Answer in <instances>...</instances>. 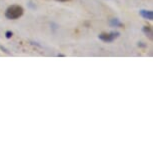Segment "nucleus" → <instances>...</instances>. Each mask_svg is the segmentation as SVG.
I'll use <instances>...</instances> for the list:
<instances>
[{"label":"nucleus","instance_id":"nucleus-8","mask_svg":"<svg viewBox=\"0 0 153 153\" xmlns=\"http://www.w3.org/2000/svg\"><path fill=\"white\" fill-rule=\"evenodd\" d=\"M55 1H57V2H68V1H70V0H55Z\"/></svg>","mask_w":153,"mask_h":153},{"label":"nucleus","instance_id":"nucleus-3","mask_svg":"<svg viewBox=\"0 0 153 153\" xmlns=\"http://www.w3.org/2000/svg\"><path fill=\"white\" fill-rule=\"evenodd\" d=\"M139 14L141 15V17L146 20H153V12L151 10H145V9H142L139 11Z\"/></svg>","mask_w":153,"mask_h":153},{"label":"nucleus","instance_id":"nucleus-6","mask_svg":"<svg viewBox=\"0 0 153 153\" xmlns=\"http://www.w3.org/2000/svg\"><path fill=\"white\" fill-rule=\"evenodd\" d=\"M12 35H13V33H12V31H6V32H5V37H6L7 39H9V38H11V37H12Z\"/></svg>","mask_w":153,"mask_h":153},{"label":"nucleus","instance_id":"nucleus-4","mask_svg":"<svg viewBox=\"0 0 153 153\" xmlns=\"http://www.w3.org/2000/svg\"><path fill=\"white\" fill-rule=\"evenodd\" d=\"M110 25L112 27H123L124 25H123V23L120 21L118 18H113V19H111L110 20Z\"/></svg>","mask_w":153,"mask_h":153},{"label":"nucleus","instance_id":"nucleus-1","mask_svg":"<svg viewBox=\"0 0 153 153\" xmlns=\"http://www.w3.org/2000/svg\"><path fill=\"white\" fill-rule=\"evenodd\" d=\"M24 13V9L20 5H10L5 10V17L9 20H16L19 19Z\"/></svg>","mask_w":153,"mask_h":153},{"label":"nucleus","instance_id":"nucleus-2","mask_svg":"<svg viewBox=\"0 0 153 153\" xmlns=\"http://www.w3.org/2000/svg\"><path fill=\"white\" fill-rule=\"evenodd\" d=\"M120 33L118 31H111V32H103L98 35V38H99L101 41L105 42V43H111L113 42L115 39H117L119 37Z\"/></svg>","mask_w":153,"mask_h":153},{"label":"nucleus","instance_id":"nucleus-7","mask_svg":"<svg viewBox=\"0 0 153 153\" xmlns=\"http://www.w3.org/2000/svg\"><path fill=\"white\" fill-rule=\"evenodd\" d=\"M0 49H1V50L3 51V52L6 53V54H9V51H8L7 49L5 48V47H3V46H2V45H0Z\"/></svg>","mask_w":153,"mask_h":153},{"label":"nucleus","instance_id":"nucleus-5","mask_svg":"<svg viewBox=\"0 0 153 153\" xmlns=\"http://www.w3.org/2000/svg\"><path fill=\"white\" fill-rule=\"evenodd\" d=\"M142 31H143V33L145 34L146 36H148L150 39H152V28L150 27V26H143L142 28Z\"/></svg>","mask_w":153,"mask_h":153},{"label":"nucleus","instance_id":"nucleus-9","mask_svg":"<svg viewBox=\"0 0 153 153\" xmlns=\"http://www.w3.org/2000/svg\"><path fill=\"white\" fill-rule=\"evenodd\" d=\"M138 46H141V47H146L145 44H142V42H139L138 43Z\"/></svg>","mask_w":153,"mask_h":153},{"label":"nucleus","instance_id":"nucleus-10","mask_svg":"<svg viewBox=\"0 0 153 153\" xmlns=\"http://www.w3.org/2000/svg\"><path fill=\"white\" fill-rule=\"evenodd\" d=\"M57 56H58V57H63V56H64V54H61V53H59V54H58V55H57Z\"/></svg>","mask_w":153,"mask_h":153}]
</instances>
